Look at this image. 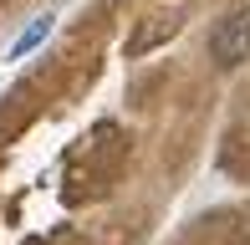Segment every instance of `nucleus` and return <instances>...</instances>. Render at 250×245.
I'll list each match as a JSON object with an SVG mask.
<instances>
[{
  "label": "nucleus",
  "instance_id": "3",
  "mask_svg": "<svg viewBox=\"0 0 250 245\" xmlns=\"http://www.w3.org/2000/svg\"><path fill=\"white\" fill-rule=\"evenodd\" d=\"M46 36H51V16H36V20H31V26L21 31V36H16V46H10V61L31 57V51H36V46H41Z\"/></svg>",
  "mask_w": 250,
  "mask_h": 245
},
{
  "label": "nucleus",
  "instance_id": "1",
  "mask_svg": "<svg viewBox=\"0 0 250 245\" xmlns=\"http://www.w3.org/2000/svg\"><path fill=\"white\" fill-rule=\"evenodd\" d=\"M209 57H214V66H225V72L250 61V10H230V16L209 31Z\"/></svg>",
  "mask_w": 250,
  "mask_h": 245
},
{
  "label": "nucleus",
  "instance_id": "2",
  "mask_svg": "<svg viewBox=\"0 0 250 245\" xmlns=\"http://www.w3.org/2000/svg\"><path fill=\"white\" fill-rule=\"evenodd\" d=\"M174 31H179V20H174V16H153V20H143L138 36H128V57H143V51H153L158 41H168Z\"/></svg>",
  "mask_w": 250,
  "mask_h": 245
}]
</instances>
